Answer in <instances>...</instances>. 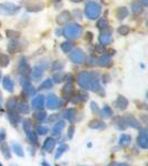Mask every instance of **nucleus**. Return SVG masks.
<instances>
[{"mask_svg":"<svg viewBox=\"0 0 148 166\" xmlns=\"http://www.w3.org/2000/svg\"><path fill=\"white\" fill-rule=\"evenodd\" d=\"M34 119L37 122H43L47 119V113L43 110H38L36 113L34 114Z\"/></svg>","mask_w":148,"mask_h":166,"instance_id":"29","label":"nucleus"},{"mask_svg":"<svg viewBox=\"0 0 148 166\" xmlns=\"http://www.w3.org/2000/svg\"><path fill=\"white\" fill-rule=\"evenodd\" d=\"M97 62H98V65H100V67H105V68L106 67H110L111 65V60L108 55H104L102 58H99L98 60H97Z\"/></svg>","mask_w":148,"mask_h":166,"instance_id":"28","label":"nucleus"},{"mask_svg":"<svg viewBox=\"0 0 148 166\" xmlns=\"http://www.w3.org/2000/svg\"><path fill=\"white\" fill-rule=\"evenodd\" d=\"M88 98H89V96H88V94H87L86 92H83V91H79V92H77L74 96H72V99H71V102H72V103L86 102L87 100H88Z\"/></svg>","mask_w":148,"mask_h":166,"instance_id":"14","label":"nucleus"},{"mask_svg":"<svg viewBox=\"0 0 148 166\" xmlns=\"http://www.w3.org/2000/svg\"><path fill=\"white\" fill-rule=\"evenodd\" d=\"M74 134H75V126L74 125H70L68 127V132H67V137L68 140H71L74 137Z\"/></svg>","mask_w":148,"mask_h":166,"instance_id":"46","label":"nucleus"},{"mask_svg":"<svg viewBox=\"0 0 148 166\" xmlns=\"http://www.w3.org/2000/svg\"><path fill=\"white\" fill-rule=\"evenodd\" d=\"M11 166H15V165H11Z\"/></svg>","mask_w":148,"mask_h":166,"instance_id":"60","label":"nucleus"},{"mask_svg":"<svg viewBox=\"0 0 148 166\" xmlns=\"http://www.w3.org/2000/svg\"><path fill=\"white\" fill-rule=\"evenodd\" d=\"M57 120H59V114H54V115H50V117L48 119V122L49 123H54Z\"/></svg>","mask_w":148,"mask_h":166,"instance_id":"51","label":"nucleus"},{"mask_svg":"<svg viewBox=\"0 0 148 166\" xmlns=\"http://www.w3.org/2000/svg\"><path fill=\"white\" fill-rule=\"evenodd\" d=\"M18 100L16 98H11L7 101V104H6V108L7 111L8 110H17V106H18Z\"/></svg>","mask_w":148,"mask_h":166,"instance_id":"30","label":"nucleus"},{"mask_svg":"<svg viewBox=\"0 0 148 166\" xmlns=\"http://www.w3.org/2000/svg\"><path fill=\"white\" fill-rule=\"evenodd\" d=\"M100 115L102 117H110L113 116V110L110 109V106H108V105H105L102 110L100 111Z\"/></svg>","mask_w":148,"mask_h":166,"instance_id":"36","label":"nucleus"},{"mask_svg":"<svg viewBox=\"0 0 148 166\" xmlns=\"http://www.w3.org/2000/svg\"><path fill=\"white\" fill-rule=\"evenodd\" d=\"M68 145L66 144H61L60 146H59L58 148H57V151H56L55 153V160H58V158H60L61 157V155L64 153H65L66 151H68Z\"/></svg>","mask_w":148,"mask_h":166,"instance_id":"33","label":"nucleus"},{"mask_svg":"<svg viewBox=\"0 0 148 166\" xmlns=\"http://www.w3.org/2000/svg\"><path fill=\"white\" fill-rule=\"evenodd\" d=\"M83 33V29L77 23H70L64 29V34L68 39H77Z\"/></svg>","mask_w":148,"mask_h":166,"instance_id":"2","label":"nucleus"},{"mask_svg":"<svg viewBox=\"0 0 148 166\" xmlns=\"http://www.w3.org/2000/svg\"><path fill=\"white\" fill-rule=\"evenodd\" d=\"M35 132L37 133L38 135H46L47 133L49 132V129H48L47 126L39 125V126H37V129H36V131H35Z\"/></svg>","mask_w":148,"mask_h":166,"instance_id":"42","label":"nucleus"},{"mask_svg":"<svg viewBox=\"0 0 148 166\" xmlns=\"http://www.w3.org/2000/svg\"><path fill=\"white\" fill-rule=\"evenodd\" d=\"M65 126H66V122L65 121H58L57 123L54 125L53 130H51V135L53 136H60L61 135V132H62V130L65 129Z\"/></svg>","mask_w":148,"mask_h":166,"instance_id":"12","label":"nucleus"},{"mask_svg":"<svg viewBox=\"0 0 148 166\" xmlns=\"http://www.w3.org/2000/svg\"><path fill=\"white\" fill-rule=\"evenodd\" d=\"M69 58H70V60L74 62V63L81 64V63L85 62V60H86V55H85V53H83V50L77 49V50H74L72 53H70Z\"/></svg>","mask_w":148,"mask_h":166,"instance_id":"6","label":"nucleus"},{"mask_svg":"<svg viewBox=\"0 0 148 166\" xmlns=\"http://www.w3.org/2000/svg\"><path fill=\"white\" fill-rule=\"evenodd\" d=\"M89 89L94 92H99L102 90V85H100V81L97 78H91V81H90L89 84Z\"/></svg>","mask_w":148,"mask_h":166,"instance_id":"22","label":"nucleus"},{"mask_svg":"<svg viewBox=\"0 0 148 166\" xmlns=\"http://www.w3.org/2000/svg\"><path fill=\"white\" fill-rule=\"evenodd\" d=\"M90 106H91V110H93L94 112H98L99 111L98 106H97V103H95V102H91V103H90Z\"/></svg>","mask_w":148,"mask_h":166,"instance_id":"52","label":"nucleus"},{"mask_svg":"<svg viewBox=\"0 0 148 166\" xmlns=\"http://www.w3.org/2000/svg\"><path fill=\"white\" fill-rule=\"evenodd\" d=\"M128 13H129L128 9L125 8V7H121V8H118L117 11H116V17H117L119 20H121V19L126 18L127 16H128Z\"/></svg>","mask_w":148,"mask_h":166,"instance_id":"31","label":"nucleus"},{"mask_svg":"<svg viewBox=\"0 0 148 166\" xmlns=\"http://www.w3.org/2000/svg\"><path fill=\"white\" fill-rule=\"evenodd\" d=\"M21 84H22V86H24V90L27 89V88H29V86H31L30 80H29V79H27V78H22Z\"/></svg>","mask_w":148,"mask_h":166,"instance_id":"48","label":"nucleus"},{"mask_svg":"<svg viewBox=\"0 0 148 166\" xmlns=\"http://www.w3.org/2000/svg\"><path fill=\"white\" fill-rule=\"evenodd\" d=\"M27 138H28V141L30 142L31 144H34V145H38V134L35 131H32L31 130L30 132H28L27 134Z\"/></svg>","mask_w":148,"mask_h":166,"instance_id":"26","label":"nucleus"},{"mask_svg":"<svg viewBox=\"0 0 148 166\" xmlns=\"http://www.w3.org/2000/svg\"><path fill=\"white\" fill-rule=\"evenodd\" d=\"M140 133H139L138 137H137V145L142 150H147L148 148V134L146 129H139Z\"/></svg>","mask_w":148,"mask_h":166,"instance_id":"4","label":"nucleus"},{"mask_svg":"<svg viewBox=\"0 0 148 166\" xmlns=\"http://www.w3.org/2000/svg\"><path fill=\"white\" fill-rule=\"evenodd\" d=\"M70 19H71L70 13L68 12V11H62V12L58 16V18H57V22H58L59 25H66V23H67Z\"/></svg>","mask_w":148,"mask_h":166,"instance_id":"18","label":"nucleus"},{"mask_svg":"<svg viewBox=\"0 0 148 166\" xmlns=\"http://www.w3.org/2000/svg\"><path fill=\"white\" fill-rule=\"evenodd\" d=\"M131 11H133L135 15H138L142 11V3L139 2V1H134L131 3Z\"/></svg>","mask_w":148,"mask_h":166,"instance_id":"34","label":"nucleus"},{"mask_svg":"<svg viewBox=\"0 0 148 166\" xmlns=\"http://www.w3.org/2000/svg\"><path fill=\"white\" fill-rule=\"evenodd\" d=\"M8 64H9V57L6 53H0V65L7 67Z\"/></svg>","mask_w":148,"mask_h":166,"instance_id":"41","label":"nucleus"},{"mask_svg":"<svg viewBox=\"0 0 148 166\" xmlns=\"http://www.w3.org/2000/svg\"><path fill=\"white\" fill-rule=\"evenodd\" d=\"M30 72H31V75H32V79H34L35 81H38V80H40L41 77H43V69L41 68V67H39V65H36V67L32 68V70H31Z\"/></svg>","mask_w":148,"mask_h":166,"instance_id":"16","label":"nucleus"},{"mask_svg":"<svg viewBox=\"0 0 148 166\" xmlns=\"http://www.w3.org/2000/svg\"><path fill=\"white\" fill-rule=\"evenodd\" d=\"M2 85L3 88L8 91V92H13V81L11 80L10 77H5L2 80Z\"/></svg>","mask_w":148,"mask_h":166,"instance_id":"23","label":"nucleus"},{"mask_svg":"<svg viewBox=\"0 0 148 166\" xmlns=\"http://www.w3.org/2000/svg\"><path fill=\"white\" fill-rule=\"evenodd\" d=\"M0 79H1V73H0Z\"/></svg>","mask_w":148,"mask_h":166,"instance_id":"59","label":"nucleus"},{"mask_svg":"<svg viewBox=\"0 0 148 166\" xmlns=\"http://www.w3.org/2000/svg\"><path fill=\"white\" fill-rule=\"evenodd\" d=\"M19 42L18 41H11V42L8 44V51L9 52H11V53H15L17 50L19 49Z\"/></svg>","mask_w":148,"mask_h":166,"instance_id":"39","label":"nucleus"},{"mask_svg":"<svg viewBox=\"0 0 148 166\" xmlns=\"http://www.w3.org/2000/svg\"><path fill=\"white\" fill-rule=\"evenodd\" d=\"M115 105L117 106L119 110H126L128 106V100L125 96H118V99L115 102Z\"/></svg>","mask_w":148,"mask_h":166,"instance_id":"17","label":"nucleus"},{"mask_svg":"<svg viewBox=\"0 0 148 166\" xmlns=\"http://www.w3.org/2000/svg\"><path fill=\"white\" fill-rule=\"evenodd\" d=\"M108 166H128L126 163H111Z\"/></svg>","mask_w":148,"mask_h":166,"instance_id":"53","label":"nucleus"},{"mask_svg":"<svg viewBox=\"0 0 148 166\" xmlns=\"http://www.w3.org/2000/svg\"><path fill=\"white\" fill-rule=\"evenodd\" d=\"M124 120L126 122L127 126H130V127H133V129H140L139 121L134 116L133 114H126V115L124 116Z\"/></svg>","mask_w":148,"mask_h":166,"instance_id":"8","label":"nucleus"},{"mask_svg":"<svg viewBox=\"0 0 148 166\" xmlns=\"http://www.w3.org/2000/svg\"><path fill=\"white\" fill-rule=\"evenodd\" d=\"M17 110H18L19 112H20V113L27 114V113H29V111H30V108L28 106V104L26 103V102H20V103H18Z\"/></svg>","mask_w":148,"mask_h":166,"instance_id":"35","label":"nucleus"},{"mask_svg":"<svg viewBox=\"0 0 148 166\" xmlns=\"http://www.w3.org/2000/svg\"><path fill=\"white\" fill-rule=\"evenodd\" d=\"M75 92V88H74V85L71 84V83H67L64 88H62V90H61V95H62V98H65V99H67V98H70L71 96V94Z\"/></svg>","mask_w":148,"mask_h":166,"instance_id":"15","label":"nucleus"},{"mask_svg":"<svg viewBox=\"0 0 148 166\" xmlns=\"http://www.w3.org/2000/svg\"><path fill=\"white\" fill-rule=\"evenodd\" d=\"M64 69V63L61 61H56L54 62L53 67H51V71L53 72H60Z\"/></svg>","mask_w":148,"mask_h":166,"instance_id":"40","label":"nucleus"},{"mask_svg":"<svg viewBox=\"0 0 148 166\" xmlns=\"http://www.w3.org/2000/svg\"><path fill=\"white\" fill-rule=\"evenodd\" d=\"M1 102H2V95H1V92H0V110H1Z\"/></svg>","mask_w":148,"mask_h":166,"instance_id":"56","label":"nucleus"},{"mask_svg":"<svg viewBox=\"0 0 148 166\" xmlns=\"http://www.w3.org/2000/svg\"><path fill=\"white\" fill-rule=\"evenodd\" d=\"M7 114H8V119H9L10 123L13 126H17L18 123L20 122V115L19 113L16 112V110H8L7 111Z\"/></svg>","mask_w":148,"mask_h":166,"instance_id":"11","label":"nucleus"},{"mask_svg":"<svg viewBox=\"0 0 148 166\" xmlns=\"http://www.w3.org/2000/svg\"><path fill=\"white\" fill-rule=\"evenodd\" d=\"M18 71L21 74H24V75H26V74H28V73H30L31 69H30V67L28 65V63L26 62L25 59H21V62L19 63Z\"/></svg>","mask_w":148,"mask_h":166,"instance_id":"19","label":"nucleus"},{"mask_svg":"<svg viewBox=\"0 0 148 166\" xmlns=\"http://www.w3.org/2000/svg\"><path fill=\"white\" fill-rule=\"evenodd\" d=\"M62 115H64V117H65L66 120H68L69 122H72L75 120V117H76V110L72 108L68 109V110H66L62 113Z\"/></svg>","mask_w":148,"mask_h":166,"instance_id":"25","label":"nucleus"},{"mask_svg":"<svg viewBox=\"0 0 148 166\" xmlns=\"http://www.w3.org/2000/svg\"><path fill=\"white\" fill-rule=\"evenodd\" d=\"M71 1H74V2H79V1H81V0H71Z\"/></svg>","mask_w":148,"mask_h":166,"instance_id":"57","label":"nucleus"},{"mask_svg":"<svg viewBox=\"0 0 148 166\" xmlns=\"http://www.w3.org/2000/svg\"><path fill=\"white\" fill-rule=\"evenodd\" d=\"M0 148H1V153H2L3 157L7 158V160H10L11 158V152H10V148L8 146V144L3 142V143L0 144Z\"/></svg>","mask_w":148,"mask_h":166,"instance_id":"24","label":"nucleus"},{"mask_svg":"<svg viewBox=\"0 0 148 166\" xmlns=\"http://www.w3.org/2000/svg\"><path fill=\"white\" fill-rule=\"evenodd\" d=\"M95 53H97V54H102V53H104V46L97 44V46L95 47Z\"/></svg>","mask_w":148,"mask_h":166,"instance_id":"50","label":"nucleus"},{"mask_svg":"<svg viewBox=\"0 0 148 166\" xmlns=\"http://www.w3.org/2000/svg\"><path fill=\"white\" fill-rule=\"evenodd\" d=\"M64 80V74L62 73H57L54 75L53 78V81L56 83H59V82H61V81Z\"/></svg>","mask_w":148,"mask_h":166,"instance_id":"47","label":"nucleus"},{"mask_svg":"<svg viewBox=\"0 0 148 166\" xmlns=\"http://www.w3.org/2000/svg\"><path fill=\"white\" fill-rule=\"evenodd\" d=\"M91 78H93V74L88 72V71H83V72H79L77 75V82L79 84L80 88L87 90L89 89V84L90 81H91Z\"/></svg>","mask_w":148,"mask_h":166,"instance_id":"3","label":"nucleus"},{"mask_svg":"<svg viewBox=\"0 0 148 166\" xmlns=\"http://www.w3.org/2000/svg\"><path fill=\"white\" fill-rule=\"evenodd\" d=\"M88 126H89L90 129H95V130H102L106 127L105 123H104L102 121L98 120V119H95V120L90 121L89 124H88Z\"/></svg>","mask_w":148,"mask_h":166,"instance_id":"20","label":"nucleus"},{"mask_svg":"<svg viewBox=\"0 0 148 166\" xmlns=\"http://www.w3.org/2000/svg\"><path fill=\"white\" fill-rule=\"evenodd\" d=\"M54 85V81L53 79H47V80H45L43 83L40 84V89L43 90H48V89H51Z\"/></svg>","mask_w":148,"mask_h":166,"instance_id":"38","label":"nucleus"},{"mask_svg":"<svg viewBox=\"0 0 148 166\" xmlns=\"http://www.w3.org/2000/svg\"><path fill=\"white\" fill-rule=\"evenodd\" d=\"M19 7L13 3H0V13L1 15H13L18 12Z\"/></svg>","mask_w":148,"mask_h":166,"instance_id":"5","label":"nucleus"},{"mask_svg":"<svg viewBox=\"0 0 148 166\" xmlns=\"http://www.w3.org/2000/svg\"><path fill=\"white\" fill-rule=\"evenodd\" d=\"M45 105V96L43 95H36L31 101V108L34 110H41Z\"/></svg>","mask_w":148,"mask_h":166,"instance_id":"9","label":"nucleus"},{"mask_svg":"<svg viewBox=\"0 0 148 166\" xmlns=\"http://www.w3.org/2000/svg\"><path fill=\"white\" fill-rule=\"evenodd\" d=\"M45 103L47 104V108L50 110H55V109L59 108L61 105V102L59 101V99L55 95V94H50L48 95L47 100H45Z\"/></svg>","mask_w":148,"mask_h":166,"instance_id":"7","label":"nucleus"},{"mask_svg":"<svg viewBox=\"0 0 148 166\" xmlns=\"http://www.w3.org/2000/svg\"><path fill=\"white\" fill-rule=\"evenodd\" d=\"M56 146V141L54 137H48L46 138V141L43 142V150L45 152H47V153H49V152H51L55 148Z\"/></svg>","mask_w":148,"mask_h":166,"instance_id":"13","label":"nucleus"},{"mask_svg":"<svg viewBox=\"0 0 148 166\" xmlns=\"http://www.w3.org/2000/svg\"><path fill=\"white\" fill-rule=\"evenodd\" d=\"M129 32H130V29L129 27H127V26H121V27L118 28V33L121 34V36H127Z\"/></svg>","mask_w":148,"mask_h":166,"instance_id":"44","label":"nucleus"},{"mask_svg":"<svg viewBox=\"0 0 148 166\" xmlns=\"http://www.w3.org/2000/svg\"><path fill=\"white\" fill-rule=\"evenodd\" d=\"M115 124H116V127H117L118 130H120V131H125V130L128 127L126 122H125V120H124V117H117V119L115 120Z\"/></svg>","mask_w":148,"mask_h":166,"instance_id":"32","label":"nucleus"},{"mask_svg":"<svg viewBox=\"0 0 148 166\" xmlns=\"http://www.w3.org/2000/svg\"><path fill=\"white\" fill-rule=\"evenodd\" d=\"M102 12V7L96 1H89L86 5L85 8V13L89 19H97Z\"/></svg>","mask_w":148,"mask_h":166,"instance_id":"1","label":"nucleus"},{"mask_svg":"<svg viewBox=\"0 0 148 166\" xmlns=\"http://www.w3.org/2000/svg\"><path fill=\"white\" fill-rule=\"evenodd\" d=\"M99 41L102 46H107V44H110L113 42V36H111V32L109 30H104L99 37Z\"/></svg>","mask_w":148,"mask_h":166,"instance_id":"10","label":"nucleus"},{"mask_svg":"<svg viewBox=\"0 0 148 166\" xmlns=\"http://www.w3.org/2000/svg\"><path fill=\"white\" fill-rule=\"evenodd\" d=\"M22 127H24V131L27 134L28 132H30L32 130V124H31V120L30 119H25L22 121Z\"/></svg>","mask_w":148,"mask_h":166,"instance_id":"37","label":"nucleus"},{"mask_svg":"<svg viewBox=\"0 0 148 166\" xmlns=\"http://www.w3.org/2000/svg\"><path fill=\"white\" fill-rule=\"evenodd\" d=\"M0 166H3V165H2V164H1V163H0Z\"/></svg>","mask_w":148,"mask_h":166,"instance_id":"58","label":"nucleus"},{"mask_svg":"<svg viewBox=\"0 0 148 166\" xmlns=\"http://www.w3.org/2000/svg\"><path fill=\"white\" fill-rule=\"evenodd\" d=\"M130 142H131V136L128 134H121L118 140V144L120 145L121 147H126L127 145L130 144Z\"/></svg>","mask_w":148,"mask_h":166,"instance_id":"21","label":"nucleus"},{"mask_svg":"<svg viewBox=\"0 0 148 166\" xmlns=\"http://www.w3.org/2000/svg\"><path fill=\"white\" fill-rule=\"evenodd\" d=\"M60 48H61V50L64 51V52L69 53L71 51V50H72V43H70V42H64V43H61Z\"/></svg>","mask_w":148,"mask_h":166,"instance_id":"43","label":"nucleus"},{"mask_svg":"<svg viewBox=\"0 0 148 166\" xmlns=\"http://www.w3.org/2000/svg\"><path fill=\"white\" fill-rule=\"evenodd\" d=\"M41 165H43V166H50V165H49V164L47 163V162H45V161H43V163H41Z\"/></svg>","mask_w":148,"mask_h":166,"instance_id":"55","label":"nucleus"},{"mask_svg":"<svg viewBox=\"0 0 148 166\" xmlns=\"http://www.w3.org/2000/svg\"><path fill=\"white\" fill-rule=\"evenodd\" d=\"M6 141V130L1 129L0 130V144Z\"/></svg>","mask_w":148,"mask_h":166,"instance_id":"49","label":"nucleus"},{"mask_svg":"<svg viewBox=\"0 0 148 166\" xmlns=\"http://www.w3.org/2000/svg\"><path fill=\"white\" fill-rule=\"evenodd\" d=\"M139 2L142 3V6H148V0H139Z\"/></svg>","mask_w":148,"mask_h":166,"instance_id":"54","label":"nucleus"},{"mask_svg":"<svg viewBox=\"0 0 148 166\" xmlns=\"http://www.w3.org/2000/svg\"><path fill=\"white\" fill-rule=\"evenodd\" d=\"M13 148L15 151L16 155H18L19 157H24L25 156V152H24V148L20 144H18L17 142H13Z\"/></svg>","mask_w":148,"mask_h":166,"instance_id":"27","label":"nucleus"},{"mask_svg":"<svg viewBox=\"0 0 148 166\" xmlns=\"http://www.w3.org/2000/svg\"><path fill=\"white\" fill-rule=\"evenodd\" d=\"M97 27H98L99 29H104V30H105L106 28L108 27V21L106 20L105 18L99 19L98 22H97Z\"/></svg>","mask_w":148,"mask_h":166,"instance_id":"45","label":"nucleus"}]
</instances>
